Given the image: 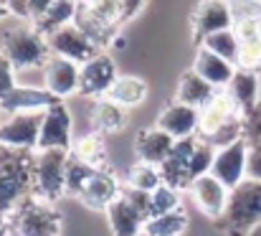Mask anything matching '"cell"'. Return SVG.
<instances>
[{"instance_id":"6da1fadb","label":"cell","mask_w":261,"mask_h":236,"mask_svg":"<svg viewBox=\"0 0 261 236\" xmlns=\"http://www.w3.org/2000/svg\"><path fill=\"white\" fill-rule=\"evenodd\" d=\"M33 157L25 150L0 148V219H10L33 198Z\"/></svg>"},{"instance_id":"7a4b0ae2","label":"cell","mask_w":261,"mask_h":236,"mask_svg":"<svg viewBox=\"0 0 261 236\" xmlns=\"http://www.w3.org/2000/svg\"><path fill=\"white\" fill-rule=\"evenodd\" d=\"M3 54L15 69H43L54 56L48 38L36 26H18L3 36Z\"/></svg>"},{"instance_id":"3957f363","label":"cell","mask_w":261,"mask_h":236,"mask_svg":"<svg viewBox=\"0 0 261 236\" xmlns=\"http://www.w3.org/2000/svg\"><path fill=\"white\" fill-rule=\"evenodd\" d=\"M71 150H36L33 155V196L54 203L66 193V170Z\"/></svg>"},{"instance_id":"277c9868","label":"cell","mask_w":261,"mask_h":236,"mask_svg":"<svg viewBox=\"0 0 261 236\" xmlns=\"http://www.w3.org/2000/svg\"><path fill=\"white\" fill-rule=\"evenodd\" d=\"M256 224H261V183L244 180L231 191L221 226L231 236H246Z\"/></svg>"},{"instance_id":"5b68a950","label":"cell","mask_w":261,"mask_h":236,"mask_svg":"<svg viewBox=\"0 0 261 236\" xmlns=\"http://www.w3.org/2000/svg\"><path fill=\"white\" fill-rule=\"evenodd\" d=\"M10 226L15 236H59L61 219L46 201L33 196L10 216Z\"/></svg>"},{"instance_id":"8992f818","label":"cell","mask_w":261,"mask_h":236,"mask_svg":"<svg viewBox=\"0 0 261 236\" xmlns=\"http://www.w3.org/2000/svg\"><path fill=\"white\" fill-rule=\"evenodd\" d=\"M41 122H43V112H33V114H5V120H0V148L25 150V153L38 150Z\"/></svg>"},{"instance_id":"52a82bcc","label":"cell","mask_w":261,"mask_h":236,"mask_svg":"<svg viewBox=\"0 0 261 236\" xmlns=\"http://www.w3.org/2000/svg\"><path fill=\"white\" fill-rule=\"evenodd\" d=\"M46 38H48V46H51V54L54 56H64L69 61H76V64H87L89 59H94L96 54H101V49L89 38L76 23H69V26L54 31Z\"/></svg>"},{"instance_id":"ba28073f","label":"cell","mask_w":261,"mask_h":236,"mask_svg":"<svg viewBox=\"0 0 261 236\" xmlns=\"http://www.w3.org/2000/svg\"><path fill=\"white\" fill-rule=\"evenodd\" d=\"M246 162H249V143H246V137H241V140L216 150V160H213L211 173L228 191H233L236 185H241L246 180Z\"/></svg>"},{"instance_id":"9c48e42d","label":"cell","mask_w":261,"mask_h":236,"mask_svg":"<svg viewBox=\"0 0 261 236\" xmlns=\"http://www.w3.org/2000/svg\"><path fill=\"white\" fill-rule=\"evenodd\" d=\"M71 112L64 102H56L43 112L38 150H71Z\"/></svg>"},{"instance_id":"30bf717a","label":"cell","mask_w":261,"mask_h":236,"mask_svg":"<svg viewBox=\"0 0 261 236\" xmlns=\"http://www.w3.org/2000/svg\"><path fill=\"white\" fill-rule=\"evenodd\" d=\"M188 188H190V196H193L195 206L200 208V214H205V216L213 219V221H221V219H223V214H226V208H228V196H231V191H228L213 173L195 178Z\"/></svg>"},{"instance_id":"8fae6325","label":"cell","mask_w":261,"mask_h":236,"mask_svg":"<svg viewBox=\"0 0 261 236\" xmlns=\"http://www.w3.org/2000/svg\"><path fill=\"white\" fill-rule=\"evenodd\" d=\"M82 64L69 61L64 56H51L43 66V89H48L56 99H66L79 91Z\"/></svg>"},{"instance_id":"7c38bea8","label":"cell","mask_w":261,"mask_h":236,"mask_svg":"<svg viewBox=\"0 0 261 236\" xmlns=\"http://www.w3.org/2000/svg\"><path fill=\"white\" fill-rule=\"evenodd\" d=\"M117 64L109 54H96L94 59H89L87 64H82V84L79 91L84 97H107V91L112 89V84L117 81Z\"/></svg>"},{"instance_id":"4fadbf2b","label":"cell","mask_w":261,"mask_h":236,"mask_svg":"<svg viewBox=\"0 0 261 236\" xmlns=\"http://www.w3.org/2000/svg\"><path fill=\"white\" fill-rule=\"evenodd\" d=\"M233 28V13L228 0H200L193 13V33L198 41H203L211 33Z\"/></svg>"},{"instance_id":"5bb4252c","label":"cell","mask_w":261,"mask_h":236,"mask_svg":"<svg viewBox=\"0 0 261 236\" xmlns=\"http://www.w3.org/2000/svg\"><path fill=\"white\" fill-rule=\"evenodd\" d=\"M236 117H244L241 114V109L236 107V102L228 97V91L226 89H218L216 91V97L200 109V125H198V135L203 137V140H208V137H213L221 127H226L231 120H236Z\"/></svg>"},{"instance_id":"9a60e30c","label":"cell","mask_w":261,"mask_h":236,"mask_svg":"<svg viewBox=\"0 0 261 236\" xmlns=\"http://www.w3.org/2000/svg\"><path fill=\"white\" fill-rule=\"evenodd\" d=\"M56 99L48 89H38V86H15L8 97L0 99V109L5 114H33V112H46L48 107H54Z\"/></svg>"},{"instance_id":"2e32d148","label":"cell","mask_w":261,"mask_h":236,"mask_svg":"<svg viewBox=\"0 0 261 236\" xmlns=\"http://www.w3.org/2000/svg\"><path fill=\"white\" fill-rule=\"evenodd\" d=\"M198 125H200V109L180 104V102L168 104L160 112V117H158V127L165 130L168 135H173L175 140L195 137L198 135Z\"/></svg>"},{"instance_id":"e0dca14e","label":"cell","mask_w":261,"mask_h":236,"mask_svg":"<svg viewBox=\"0 0 261 236\" xmlns=\"http://www.w3.org/2000/svg\"><path fill=\"white\" fill-rule=\"evenodd\" d=\"M107 219H109V226H112V234L114 236H142L145 234L147 216L140 208H135L124 196H119L107 208Z\"/></svg>"},{"instance_id":"ac0fdd59","label":"cell","mask_w":261,"mask_h":236,"mask_svg":"<svg viewBox=\"0 0 261 236\" xmlns=\"http://www.w3.org/2000/svg\"><path fill=\"white\" fill-rule=\"evenodd\" d=\"M119 196H122V188H119L117 178H114L112 173L101 170V168L89 178L84 191L79 193V198L87 203L89 208H104V211H107Z\"/></svg>"},{"instance_id":"d6986e66","label":"cell","mask_w":261,"mask_h":236,"mask_svg":"<svg viewBox=\"0 0 261 236\" xmlns=\"http://www.w3.org/2000/svg\"><path fill=\"white\" fill-rule=\"evenodd\" d=\"M236 69H239L236 64L221 59L218 54H213V51H208L203 46L198 49L195 61H193V72H198L200 77L205 79L208 84H213L216 89H226L231 84L233 74H236Z\"/></svg>"},{"instance_id":"ffe728a7","label":"cell","mask_w":261,"mask_h":236,"mask_svg":"<svg viewBox=\"0 0 261 236\" xmlns=\"http://www.w3.org/2000/svg\"><path fill=\"white\" fill-rule=\"evenodd\" d=\"M175 148V137L168 135L165 130L160 127H152V130H142L137 135V143H135V150L137 157L142 162H150V165H163Z\"/></svg>"},{"instance_id":"44dd1931","label":"cell","mask_w":261,"mask_h":236,"mask_svg":"<svg viewBox=\"0 0 261 236\" xmlns=\"http://www.w3.org/2000/svg\"><path fill=\"white\" fill-rule=\"evenodd\" d=\"M216 86L208 84L205 79L200 77L198 72H185L180 81H177V91H175V102L180 104H188V107H195V109H203L213 97H216Z\"/></svg>"},{"instance_id":"7402d4cb","label":"cell","mask_w":261,"mask_h":236,"mask_svg":"<svg viewBox=\"0 0 261 236\" xmlns=\"http://www.w3.org/2000/svg\"><path fill=\"white\" fill-rule=\"evenodd\" d=\"M226 91L236 102L241 114L246 117L259 104V74L251 72V69H236V74L231 79V84L226 86Z\"/></svg>"},{"instance_id":"603a6c76","label":"cell","mask_w":261,"mask_h":236,"mask_svg":"<svg viewBox=\"0 0 261 236\" xmlns=\"http://www.w3.org/2000/svg\"><path fill=\"white\" fill-rule=\"evenodd\" d=\"M91 125L99 135H109V132H119L127 125V109L117 102H112L109 97H99L94 109H91Z\"/></svg>"},{"instance_id":"cb8c5ba5","label":"cell","mask_w":261,"mask_h":236,"mask_svg":"<svg viewBox=\"0 0 261 236\" xmlns=\"http://www.w3.org/2000/svg\"><path fill=\"white\" fill-rule=\"evenodd\" d=\"M76 13H79V3H76V0H54L51 8H48L41 18L33 20V26H36L43 36H51L54 31H59V28L74 23V20H76Z\"/></svg>"},{"instance_id":"d4e9b609","label":"cell","mask_w":261,"mask_h":236,"mask_svg":"<svg viewBox=\"0 0 261 236\" xmlns=\"http://www.w3.org/2000/svg\"><path fill=\"white\" fill-rule=\"evenodd\" d=\"M107 97L117 104H122L124 109L137 107L147 99V81L140 77H117L112 84V89L107 91Z\"/></svg>"},{"instance_id":"484cf974","label":"cell","mask_w":261,"mask_h":236,"mask_svg":"<svg viewBox=\"0 0 261 236\" xmlns=\"http://www.w3.org/2000/svg\"><path fill=\"white\" fill-rule=\"evenodd\" d=\"M200 46H203V49H208V51H213V54H218L221 59H226V61L236 64V61H239L241 38L236 36V31H233V28H226V31H218V33L205 36V38L200 41Z\"/></svg>"},{"instance_id":"4316f807","label":"cell","mask_w":261,"mask_h":236,"mask_svg":"<svg viewBox=\"0 0 261 236\" xmlns=\"http://www.w3.org/2000/svg\"><path fill=\"white\" fill-rule=\"evenodd\" d=\"M185 229H188V216L177 208V211H170V214L147 219L142 236H182Z\"/></svg>"},{"instance_id":"83f0119b","label":"cell","mask_w":261,"mask_h":236,"mask_svg":"<svg viewBox=\"0 0 261 236\" xmlns=\"http://www.w3.org/2000/svg\"><path fill=\"white\" fill-rule=\"evenodd\" d=\"M71 155L82 162H87L91 168H101L104 160H107V148H104V140L99 132H91L79 137L74 145H71Z\"/></svg>"},{"instance_id":"f1b7e54d","label":"cell","mask_w":261,"mask_h":236,"mask_svg":"<svg viewBox=\"0 0 261 236\" xmlns=\"http://www.w3.org/2000/svg\"><path fill=\"white\" fill-rule=\"evenodd\" d=\"M165 180H163V173H160V165H150V162H137L132 165V170L127 173V185L129 188H137V191H147L152 193L155 188H160Z\"/></svg>"},{"instance_id":"f546056e","label":"cell","mask_w":261,"mask_h":236,"mask_svg":"<svg viewBox=\"0 0 261 236\" xmlns=\"http://www.w3.org/2000/svg\"><path fill=\"white\" fill-rule=\"evenodd\" d=\"M198 137H200V135H198ZM216 150H218V148H213L208 140H203V137L198 140L193 155H190V160H188V178H190V183H193L195 178L211 173L213 160H216Z\"/></svg>"},{"instance_id":"4dcf8cb0","label":"cell","mask_w":261,"mask_h":236,"mask_svg":"<svg viewBox=\"0 0 261 236\" xmlns=\"http://www.w3.org/2000/svg\"><path fill=\"white\" fill-rule=\"evenodd\" d=\"M87 13H91L96 20H101V23H107V26H117V23H122V5H119V0H82L79 3Z\"/></svg>"},{"instance_id":"1f68e13d","label":"cell","mask_w":261,"mask_h":236,"mask_svg":"<svg viewBox=\"0 0 261 236\" xmlns=\"http://www.w3.org/2000/svg\"><path fill=\"white\" fill-rule=\"evenodd\" d=\"M180 208V196H177V188L163 183L160 188H155L150 193V214L152 216H163V214H170ZM150 216V219H152Z\"/></svg>"},{"instance_id":"d6a6232c","label":"cell","mask_w":261,"mask_h":236,"mask_svg":"<svg viewBox=\"0 0 261 236\" xmlns=\"http://www.w3.org/2000/svg\"><path fill=\"white\" fill-rule=\"evenodd\" d=\"M96 170H99V168H91V165H87V162H82V160H76V157L71 155L69 170H66V193L79 196V193L84 191V185L89 183V178H91Z\"/></svg>"},{"instance_id":"836d02e7","label":"cell","mask_w":261,"mask_h":236,"mask_svg":"<svg viewBox=\"0 0 261 236\" xmlns=\"http://www.w3.org/2000/svg\"><path fill=\"white\" fill-rule=\"evenodd\" d=\"M239 69H251L256 72L261 66V38H244L241 41V49H239V61H236Z\"/></svg>"},{"instance_id":"e575fe53","label":"cell","mask_w":261,"mask_h":236,"mask_svg":"<svg viewBox=\"0 0 261 236\" xmlns=\"http://www.w3.org/2000/svg\"><path fill=\"white\" fill-rule=\"evenodd\" d=\"M231 13H233V26L246 23V20H259L261 18V0H228Z\"/></svg>"},{"instance_id":"d590c367","label":"cell","mask_w":261,"mask_h":236,"mask_svg":"<svg viewBox=\"0 0 261 236\" xmlns=\"http://www.w3.org/2000/svg\"><path fill=\"white\" fill-rule=\"evenodd\" d=\"M244 137L249 145H261V102L244 117Z\"/></svg>"},{"instance_id":"8d00e7d4","label":"cell","mask_w":261,"mask_h":236,"mask_svg":"<svg viewBox=\"0 0 261 236\" xmlns=\"http://www.w3.org/2000/svg\"><path fill=\"white\" fill-rule=\"evenodd\" d=\"M15 72H18V69L10 64V59L0 51V99L8 97V94L18 86V84H15Z\"/></svg>"},{"instance_id":"74e56055","label":"cell","mask_w":261,"mask_h":236,"mask_svg":"<svg viewBox=\"0 0 261 236\" xmlns=\"http://www.w3.org/2000/svg\"><path fill=\"white\" fill-rule=\"evenodd\" d=\"M122 196H124L135 208H140L147 219L152 216V214H150V193H147V191H137V188H129V185H127V188H122Z\"/></svg>"},{"instance_id":"f35d334b","label":"cell","mask_w":261,"mask_h":236,"mask_svg":"<svg viewBox=\"0 0 261 236\" xmlns=\"http://www.w3.org/2000/svg\"><path fill=\"white\" fill-rule=\"evenodd\" d=\"M246 180H256V183H261V145H249Z\"/></svg>"},{"instance_id":"ab89813d","label":"cell","mask_w":261,"mask_h":236,"mask_svg":"<svg viewBox=\"0 0 261 236\" xmlns=\"http://www.w3.org/2000/svg\"><path fill=\"white\" fill-rule=\"evenodd\" d=\"M8 13L20 18V20H33V10H31V0H8L5 3Z\"/></svg>"},{"instance_id":"60d3db41","label":"cell","mask_w":261,"mask_h":236,"mask_svg":"<svg viewBox=\"0 0 261 236\" xmlns=\"http://www.w3.org/2000/svg\"><path fill=\"white\" fill-rule=\"evenodd\" d=\"M145 3L147 0H119V5H122V20H132L145 8Z\"/></svg>"},{"instance_id":"b9f144b4","label":"cell","mask_w":261,"mask_h":236,"mask_svg":"<svg viewBox=\"0 0 261 236\" xmlns=\"http://www.w3.org/2000/svg\"><path fill=\"white\" fill-rule=\"evenodd\" d=\"M51 3H54V0H31V10H33V20H36V18H41V15H43V13H46V10L51 8ZM33 20H31V23H33Z\"/></svg>"},{"instance_id":"7bdbcfd3","label":"cell","mask_w":261,"mask_h":236,"mask_svg":"<svg viewBox=\"0 0 261 236\" xmlns=\"http://www.w3.org/2000/svg\"><path fill=\"white\" fill-rule=\"evenodd\" d=\"M0 236H15V234H13L10 221H5V219H0Z\"/></svg>"},{"instance_id":"ee69618b","label":"cell","mask_w":261,"mask_h":236,"mask_svg":"<svg viewBox=\"0 0 261 236\" xmlns=\"http://www.w3.org/2000/svg\"><path fill=\"white\" fill-rule=\"evenodd\" d=\"M8 15H10V13H8V8H5V3H0V20H3V18H8Z\"/></svg>"},{"instance_id":"f6af8a7d","label":"cell","mask_w":261,"mask_h":236,"mask_svg":"<svg viewBox=\"0 0 261 236\" xmlns=\"http://www.w3.org/2000/svg\"><path fill=\"white\" fill-rule=\"evenodd\" d=\"M246 236H261V224H256V226H254V229H251Z\"/></svg>"},{"instance_id":"bcb514c9","label":"cell","mask_w":261,"mask_h":236,"mask_svg":"<svg viewBox=\"0 0 261 236\" xmlns=\"http://www.w3.org/2000/svg\"><path fill=\"white\" fill-rule=\"evenodd\" d=\"M256 31H259V38H261V18L256 20Z\"/></svg>"},{"instance_id":"7dc6e473","label":"cell","mask_w":261,"mask_h":236,"mask_svg":"<svg viewBox=\"0 0 261 236\" xmlns=\"http://www.w3.org/2000/svg\"><path fill=\"white\" fill-rule=\"evenodd\" d=\"M0 3H8V0H0Z\"/></svg>"},{"instance_id":"c3c4849f","label":"cell","mask_w":261,"mask_h":236,"mask_svg":"<svg viewBox=\"0 0 261 236\" xmlns=\"http://www.w3.org/2000/svg\"><path fill=\"white\" fill-rule=\"evenodd\" d=\"M76 3H82V0H76Z\"/></svg>"},{"instance_id":"681fc988","label":"cell","mask_w":261,"mask_h":236,"mask_svg":"<svg viewBox=\"0 0 261 236\" xmlns=\"http://www.w3.org/2000/svg\"><path fill=\"white\" fill-rule=\"evenodd\" d=\"M0 112H3V109H0Z\"/></svg>"}]
</instances>
